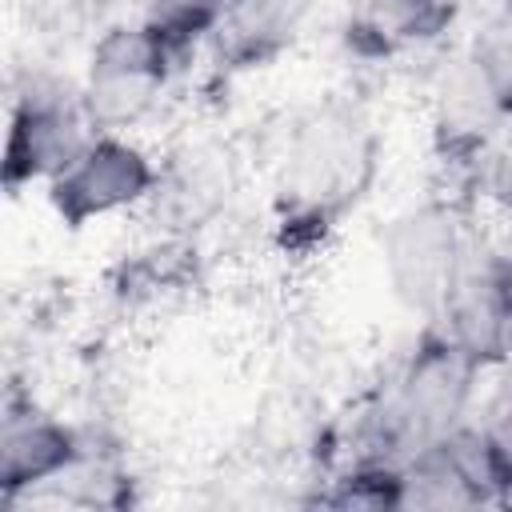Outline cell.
<instances>
[{"mask_svg": "<svg viewBox=\"0 0 512 512\" xmlns=\"http://www.w3.org/2000/svg\"><path fill=\"white\" fill-rule=\"evenodd\" d=\"M304 12L308 0H228L212 28L216 56L228 68L268 64L296 40Z\"/></svg>", "mask_w": 512, "mask_h": 512, "instance_id": "ba28073f", "label": "cell"}, {"mask_svg": "<svg viewBox=\"0 0 512 512\" xmlns=\"http://www.w3.org/2000/svg\"><path fill=\"white\" fill-rule=\"evenodd\" d=\"M480 432H484V440H488V448H492V456H496V464L504 472V484L512 492V368H508L504 384L496 388Z\"/></svg>", "mask_w": 512, "mask_h": 512, "instance_id": "4fadbf2b", "label": "cell"}, {"mask_svg": "<svg viewBox=\"0 0 512 512\" xmlns=\"http://www.w3.org/2000/svg\"><path fill=\"white\" fill-rule=\"evenodd\" d=\"M460 0H352L348 32L368 52H392L408 40L440 32Z\"/></svg>", "mask_w": 512, "mask_h": 512, "instance_id": "30bf717a", "label": "cell"}, {"mask_svg": "<svg viewBox=\"0 0 512 512\" xmlns=\"http://www.w3.org/2000/svg\"><path fill=\"white\" fill-rule=\"evenodd\" d=\"M476 368H480L476 356H468L440 328H428L416 352L408 356V364L396 372L392 388L384 392V404L372 412L376 456L364 464L404 468L408 460L452 436L472 396Z\"/></svg>", "mask_w": 512, "mask_h": 512, "instance_id": "7a4b0ae2", "label": "cell"}, {"mask_svg": "<svg viewBox=\"0 0 512 512\" xmlns=\"http://www.w3.org/2000/svg\"><path fill=\"white\" fill-rule=\"evenodd\" d=\"M228 188H232L228 156H220L212 148H192L168 168L164 180L156 176L152 196L164 204V212L176 224H200L228 200Z\"/></svg>", "mask_w": 512, "mask_h": 512, "instance_id": "9c48e42d", "label": "cell"}, {"mask_svg": "<svg viewBox=\"0 0 512 512\" xmlns=\"http://www.w3.org/2000/svg\"><path fill=\"white\" fill-rule=\"evenodd\" d=\"M492 272H496L500 296H504V304H508V312H512V248L500 252V256H492Z\"/></svg>", "mask_w": 512, "mask_h": 512, "instance_id": "5bb4252c", "label": "cell"}, {"mask_svg": "<svg viewBox=\"0 0 512 512\" xmlns=\"http://www.w3.org/2000/svg\"><path fill=\"white\" fill-rule=\"evenodd\" d=\"M144 24L164 32L176 48H188L200 32H212L228 0H140Z\"/></svg>", "mask_w": 512, "mask_h": 512, "instance_id": "8fae6325", "label": "cell"}, {"mask_svg": "<svg viewBox=\"0 0 512 512\" xmlns=\"http://www.w3.org/2000/svg\"><path fill=\"white\" fill-rule=\"evenodd\" d=\"M468 260V244L456 228V216L440 204H424L400 216L384 236V264L392 292L404 308L428 316V324L444 312L456 276Z\"/></svg>", "mask_w": 512, "mask_h": 512, "instance_id": "277c9868", "label": "cell"}, {"mask_svg": "<svg viewBox=\"0 0 512 512\" xmlns=\"http://www.w3.org/2000/svg\"><path fill=\"white\" fill-rule=\"evenodd\" d=\"M180 48L152 24L112 28L96 48L84 80V112L96 132H120L136 124L164 92L172 56Z\"/></svg>", "mask_w": 512, "mask_h": 512, "instance_id": "3957f363", "label": "cell"}, {"mask_svg": "<svg viewBox=\"0 0 512 512\" xmlns=\"http://www.w3.org/2000/svg\"><path fill=\"white\" fill-rule=\"evenodd\" d=\"M472 60L480 64V72H484L488 84L496 88L500 104L512 112V12L496 16V20L484 28V36H480L476 48H472Z\"/></svg>", "mask_w": 512, "mask_h": 512, "instance_id": "7c38bea8", "label": "cell"}, {"mask_svg": "<svg viewBox=\"0 0 512 512\" xmlns=\"http://www.w3.org/2000/svg\"><path fill=\"white\" fill-rule=\"evenodd\" d=\"M80 440L60 420L44 416L28 400H8L0 416V492L12 500L24 488L52 484L68 464H76Z\"/></svg>", "mask_w": 512, "mask_h": 512, "instance_id": "52a82bcc", "label": "cell"}, {"mask_svg": "<svg viewBox=\"0 0 512 512\" xmlns=\"http://www.w3.org/2000/svg\"><path fill=\"white\" fill-rule=\"evenodd\" d=\"M380 140L372 124L348 104H324L308 112L276 168V212L292 236H324L376 176Z\"/></svg>", "mask_w": 512, "mask_h": 512, "instance_id": "6da1fadb", "label": "cell"}, {"mask_svg": "<svg viewBox=\"0 0 512 512\" xmlns=\"http://www.w3.org/2000/svg\"><path fill=\"white\" fill-rule=\"evenodd\" d=\"M156 188V168L140 148L112 132H96L88 148L52 180V208L64 224L80 228L96 216L128 208Z\"/></svg>", "mask_w": 512, "mask_h": 512, "instance_id": "8992f818", "label": "cell"}, {"mask_svg": "<svg viewBox=\"0 0 512 512\" xmlns=\"http://www.w3.org/2000/svg\"><path fill=\"white\" fill-rule=\"evenodd\" d=\"M92 120L84 112V96H72L56 80H32L28 92L12 104V132L4 156V184L20 188L40 176L56 180L84 148Z\"/></svg>", "mask_w": 512, "mask_h": 512, "instance_id": "5b68a950", "label": "cell"}]
</instances>
